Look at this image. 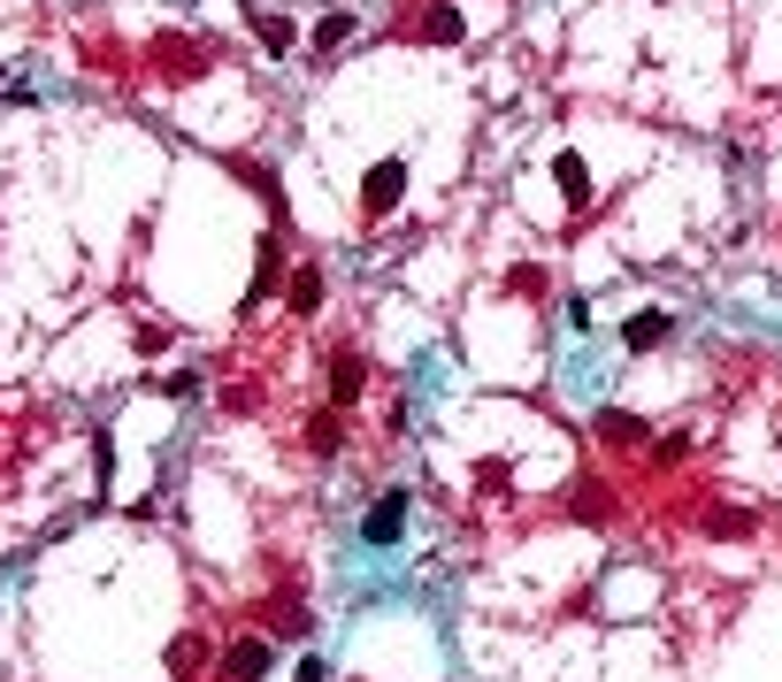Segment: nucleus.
<instances>
[{"label": "nucleus", "mask_w": 782, "mask_h": 682, "mask_svg": "<svg viewBox=\"0 0 782 682\" xmlns=\"http://www.w3.org/2000/svg\"><path fill=\"white\" fill-rule=\"evenodd\" d=\"M269 668H277L269 637H246V645H231V652H223V675H231V682H261Z\"/></svg>", "instance_id": "4"}, {"label": "nucleus", "mask_w": 782, "mask_h": 682, "mask_svg": "<svg viewBox=\"0 0 782 682\" xmlns=\"http://www.w3.org/2000/svg\"><path fill=\"white\" fill-rule=\"evenodd\" d=\"M399 199H407V162L392 154V162H376V170L361 176V215L384 223V215H399Z\"/></svg>", "instance_id": "1"}, {"label": "nucleus", "mask_w": 782, "mask_h": 682, "mask_svg": "<svg viewBox=\"0 0 782 682\" xmlns=\"http://www.w3.org/2000/svg\"><path fill=\"white\" fill-rule=\"evenodd\" d=\"M285 307H292V315H314V307H322V269H292V284H285Z\"/></svg>", "instance_id": "7"}, {"label": "nucleus", "mask_w": 782, "mask_h": 682, "mask_svg": "<svg viewBox=\"0 0 782 682\" xmlns=\"http://www.w3.org/2000/svg\"><path fill=\"white\" fill-rule=\"evenodd\" d=\"M361 368H368L361 353H338V360H330V399H338V407H353V399H361V383H368Z\"/></svg>", "instance_id": "6"}, {"label": "nucleus", "mask_w": 782, "mask_h": 682, "mask_svg": "<svg viewBox=\"0 0 782 682\" xmlns=\"http://www.w3.org/2000/svg\"><path fill=\"white\" fill-rule=\"evenodd\" d=\"M345 39H353V15H322L314 23V54H338Z\"/></svg>", "instance_id": "12"}, {"label": "nucleus", "mask_w": 782, "mask_h": 682, "mask_svg": "<svg viewBox=\"0 0 782 682\" xmlns=\"http://www.w3.org/2000/svg\"><path fill=\"white\" fill-rule=\"evenodd\" d=\"M591 430H599L607 445H636V437H644V422H636V414H622V407H607V414H599Z\"/></svg>", "instance_id": "9"}, {"label": "nucleus", "mask_w": 782, "mask_h": 682, "mask_svg": "<svg viewBox=\"0 0 782 682\" xmlns=\"http://www.w3.org/2000/svg\"><path fill=\"white\" fill-rule=\"evenodd\" d=\"M254 39H261L269 54H292V46H300V31H292L285 15H254Z\"/></svg>", "instance_id": "10"}, {"label": "nucleus", "mask_w": 782, "mask_h": 682, "mask_svg": "<svg viewBox=\"0 0 782 682\" xmlns=\"http://www.w3.org/2000/svg\"><path fill=\"white\" fill-rule=\"evenodd\" d=\"M399 529H407V491H384L376 507L361 513V537L368 544H399Z\"/></svg>", "instance_id": "3"}, {"label": "nucleus", "mask_w": 782, "mask_h": 682, "mask_svg": "<svg viewBox=\"0 0 782 682\" xmlns=\"http://www.w3.org/2000/svg\"><path fill=\"white\" fill-rule=\"evenodd\" d=\"M469 23H461V8L453 0H438V8H422V23H415V39H461Z\"/></svg>", "instance_id": "8"}, {"label": "nucleus", "mask_w": 782, "mask_h": 682, "mask_svg": "<svg viewBox=\"0 0 782 682\" xmlns=\"http://www.w3.org/2000/svg\"><path fill=\"white\" fill-rule=\"evenodd\" d=\"M292 682H330V660H314V652H308V660L292 668Z\"/></svg>", "instance_id": "14"}, {"label": "nucleus", "mask_w": 782, "mask_h": 682, "mask_svg": "<svg viewBox=\"0 0 782 682\" xmlns=\"http://www.w3.org/2000/svg\"><path fill=\"white\" fill-rule=\"evenodd\" d=\"M560 184H568V207H591V170L576 154H560Z\"/></svg>", "instance_id": "11"}, {"label": "nucleus", "mask_w": 782, "mask_h": 682, "mask_svg": "<svg viewBox=\"0 0 782 682\" xmlns=\"http://www.w3.org/2000/svg\"><path fill=\"white\" fill-rule=\"evenodd\" d=\"M277 277H285V238L269 230V238H261V253H254V292H246V307H261V300L277 292Z\"/></svg>", "instance_id": "5"}, {"label": "nucleus", "mask_w": 782, "mask_h": 682, "mask_svg": "<svg viewBox=\"0 0 782 682\" xmlns=\"http://www.w3.org/2000/svg\"><path fill=\"white\" fill-rule=\"evenodd\" d=\"M714 537H752V513L721 507V513H714Z\"/></svg>", "instance_id": "13"}, {"label": "nucleus", "mask_w": 782, "mask_h": 682, "mask_svg": "<svg viewBox=\"0 0 782 682\" xmlns=\"http://www.w3.org/2000/svg\"><path fill=\"white\" fill-rule=\"evenodd\" d=\"M667 338H675V307H644V315H629V323H622L629 353H660Z\"/></svg>", "instance_id": "2"}]
</instances>
